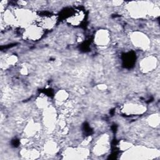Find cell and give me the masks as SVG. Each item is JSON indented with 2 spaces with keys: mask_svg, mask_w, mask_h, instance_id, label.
Listing matches in <instances>:
<instances>
[{
  "mask_svg": "<svg viewBox=\"0 0 160 160\" xmlns=\"http://www.w3.org/2000/svg\"><path fill=\"white\" fill-rule=\"evenodd\" d=\"M156 59L152 58H148L141 63V66L144 70V71H152L154 68H156Z\"/></svg>",
  "mask_w": 160,
  "mask_h": 160,
  "instance_id": "cell-2",
  "label": "cell"
},
{
  "mask_svg": "<svg viewBox=\"0 0 160 160\" xmlns=\"http://www.w3.org/2000/svg\"><path fill=\"white\" fill-rule=\"evenodd\" d=\"M149 123H151V126H158L159 124V116L158 115L155 116V117L152 116L151 118V121L149 120Z\"/></svg>",
  "mask_w": 160,
  "mask_h": 160,
  "instance_id": "cell-5",
  "label": "cell"
},
{
  "mask_svg": "<svg viewBox=\"0 0 160 160\" xmlns=\"http://www.w3.org/2000/svg\"><path fill=\"white\" fill-rule=\"evenodd\" d=\"M41 35V30L36 27H31L27 31V36L29 38L32 39H37Z\"/></svg>",
  "mask_w": 160,
  "mask_h": 160,
  "instance_id": "cell-4",
  "label": "cell"
},
{
  "mask_svg": "<svg viewBox=\"0 0 160 160\" xmlns=\"http://www.w3.org/2000/svg\"><path fill=\"white\" fill-rule=\"evenodd\" d=\"M133 38L132 41H134V44H136L137 46L139 47H146L148 46V39L144 36V34H133Z\"/></svg>",
  "mask_w": 160,
  "mask_h": 160,
  "instance_id": "cell-1",
  "label": "cell"
},
{
  "mask_svg": "<svg viewBox=\"0 0 160 160\" xmlns=\"http://www.w3.org/2000/svg\"><path fill=\"white\" fill-rule=\"evenodd\" d=\"M96 42L101 46H104L108 42V35L106 34V31L99 32L96 36Z\"/></svg>",
  "mask_w": 160,
  "mask_h": 160,
  "instance_id": "cell-3",
  "label": "cell"
}]
</instances>
